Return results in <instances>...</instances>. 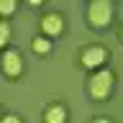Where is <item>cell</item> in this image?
Returning <instances> with one entry per match:
<instances>
[{"label": "cell", "instance_id": "cell-1", "mask_svg": "<svg viewBox=\"0 0 123 123\" xmlns=\"http://www.w3.org/2000/svg\"><path fill=\"white\" fill-rule=\"evenodd\" d=\"M113 87H115V74H113L108 67L92 69L90 80H87V92H90V98H92V100L105 103V100L113 95Z\"/></svg>", "mask_w": 123, "mask_h": 123}, {"label": "cell", "instance_id": "cell-2", "mask_svg": "<svg viewBox=\"0 0 123 123\" xmlns=\"http://www.w3.org/2000/svg\"><path fill=\"white\" fill-rule=\"evenodd\" d=\"M87 21H90V28H95V31L108 28L110 21H113V5H110V0H90V5H87Z\"/></svg>", "mask_w": 123, "mask_h": 123}, {"label": "cell", "instance_id": "cell-3", "mask_svg": "<svg viewBox=\"0 0 123 123\" xmlns=\"http://www.w3.org/2000/svg\"><path fill=\"white\" fill-rule=\"evenodd\" d=\"M0 69H3V74L8 77V80H15V77L23 74V56L21 51H15V49H3V54H0Z\"/></svg>", "mask_w": 123, "mask_h": 123}, {"label": "cell", "instance_id": "cell-4", "mask_svg": "<svg viewBox=\"0 0 123 123\" xmlns=\"http://www.w3.org/2000/svg\"><path fill=\"white\" fill-rule=\"evenodd\" d=\"M110 59V51H108L105 46H87L82 51V56H80V62H82V67L85 69H100V67H105V62Z\"/></svg>", "mask_w": 123, "mask_h": 123}, {"label": "cell", "instance_id": "cell-5", "mask_svg": "<svg viewBox=\"0 0 123 123\" xmlns=\"http://www.w3.org/2000/svg\"><path fill=\"white\" fill-rule=\"evenodd\" d=\"M62 31H64V18H62V13H46L41 15V33L49 38L59 36Z\"/></svg>", "mask_w": 123, "mask_h": 123}, {"label": "cell", "instance_id": "cell-6", "mask_svg": "<svg viewBox=\"0 0 123 123\" xmlns=\"http://www.w3.org/2000/svg\"><path fill=\"white\" fill-rule=\"evenodd\" d=\"M67 118H69V110L59 100H51L44 108V123H67Z\"/></svg>", "mask_w": 123, "mask_h": 123}, {"label": "cell", "instance_id": "cell-7", "mask_svg": "<svg viewBox=\"0 0 123 123\" xmlns=\"http://www.w3.org/2000/svg\"><path fill=\"white\" fill-rule=\"evenodd\" d=\"M31 51L38 54V56H46V54L51 51V38L44 36V33H38V36L31 38Z\"/></svg>", "mask_w": 123, "mask_h": 123}, {"label": "cell", "instance_id": "cell-8", "mask_svg": "<svg viewBox=\"0 0 123 123\" xmlns=\"http://www.w3.org/2000/svg\"><path fill=\"white\" fill-rule=\"evenodd\" d=\"M18 8V0H0V18H8V15L15 13Z\"/></svg>", "mask_w": 123, "mask_h": 123}, {"label": "cell", "instance_id": "cell-9", "mask_svg": "<svg viewBox=\"0 0 123 123\" xmlns=\"http://www.w3.org/2000/svg\"><path fill=\"white\" fill-rule=\"evenodd\" d=\"M10 44V26L8 21H0V49H5Z\"/></svg>", "mask_w": 123, "mask_h": 123}, {"label": "cell", "instance_id": "cell-10", "mask_svg": "<svg viewBox=\"0 0 123 123\" xmlns=\"http://www.w3.org/2000/svg\"><path fill=\"white\" fill-rule=\"evenodd\" d=\"M0 123H21V115H15V113H8L0 118Z\"/></svg>", "mask_w": 123, "mask_h": 123}, {"label": "cell", "instance_id": "cell-11", "mask_svg": "<svg viewBox=\"0 0 123 123\" xmlns=\"http://www.w3.org/2000/svg\"><path fill=\"white\" fill-rule=\"evenodd\" d=\"M92 123H110V118H103V115H98V118H92Z\"/></svg>", "mask_w": 123, "mask_h": 123}, {"label": "cell", "instance_id": "cell-12", "mask_svg": "<svg viewBox=\"0 0 123 123\" xmlns=\"http://www.w3.org/2000/svg\"><path fill=\"white\" fill-rule=\"evenodd\" d=\"M46 0H28V5H33V8H38V5H44Z\"/></svg>", "mask_w": 123, "mask_h": 123}, {"label": "cell", "instance_id": "cell-13", "mask_svg": "<svg viewBox=\"0 0 123 123\" xmlns=\"http://www.w3.org/2000/svg\"><path fill=\"white\" fill-rule=\"evenodd\" d=\"M118 33H121V38H123V26H121V31H118Z\"/></svg>", "mask_w": 123, "mask_h": 123}, {"label": "cell", "instance_id": "cell-14", "mask_svg": "<svg viewBox=\"0 0 123 123\" xmlns=\"http://www.w3.org/2000/svg\"><path fill=\"white\" fill-rule=\"evenodd\" d=\"M0 118H3V110H0Z\"/></svg>", "mask_w": 123, "mask_h": 123}]
</instances>
